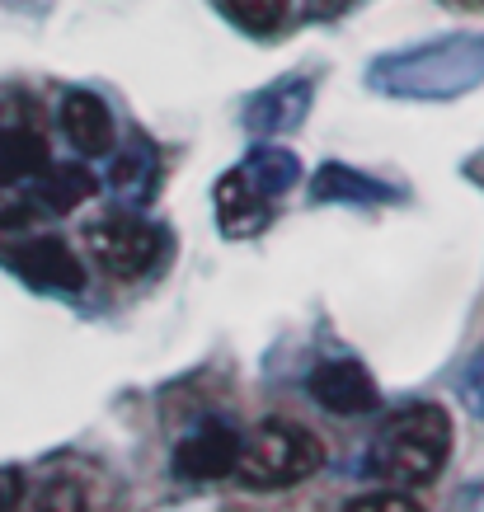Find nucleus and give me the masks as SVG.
<instances>
[{
  "label": "nucleus",
  "instance_id": "1",
  "mask_svg": "<svg viewBox=\"0 0 484 512\" xmlns=\"http://www.w3.org/2000/svg\"><path fill=\"white\" fill-rule=\"evenodd\" d=\"M452 419L442 404H409L395 419L381 423L372 437V461L367 470L381 475L395 489H419V484L438 480L447 456H452Z\"/></svg>",
  "mask_w": 484,
  "mask_h": 512
},
{
  "label": "nucleus",
  "instance_id": "2",
  "mask_svg": "<svg viewBox=\"0 0 484 512\" xmlns=\"http://www.w3.org/2000/svg\"><path fill=\"white\" fill-rule=\"evenodd\" d=\"M484 80V43L447 38V43H423L405 57H386L372 71V85L405 99H452Z\"/></svg>",
  "mask_w": 484,
  "mask_h": 512
},
{
  "label": "nucleus",
  "instance_id": "3",
  "mask_svg": "<svg viewBox=\"0 0 484 512\" xmlns=\"http://www.w3.org/2000/svg\"><path fill=\"white\" fill-rule=\"evenodd\" d=\"M320 466H325L320 437L287 419L254 423L250 437H240V456H235V475L250 489H287L311 480Z\"/></svg>",
  "mask_w": 484,
  "mask_h": 512
},
{
  "label": "nucleus",
  "instance_id": "4",
  "mask_svg": "<svg viewBox=\"0 0 484 512\" xmlns=\"http://www.w3.org/2000/svg\"><path fill=\"white\" fill-rule=\"evenodd\" d=\"M85 249L90 259L113 278H137L165 254V235L151 221L132 217V212H118V217H104L85 226Z\"/></svg>",
  "mask_w": 484,
  "mask_h": 512
},
{
  "label": "nucleus",
  "instance_id": "5",
  "mask_svg": "<svg viewBox=\"0 0 484 512\" xmlns=\"http://www.w3.org/2000/svg\"><path fill=\"white\" fill-rule=\"evenodd\" d=\"M5 264L15 268L29 287H38V292H80L85 287L80 259L62 240H52V235H38V240H24V245L5 249Z\"/></svg>",
  "mask_w": 484,
  "mask_h": 512
},
{
  "label": "nucleus",
  "instance_id": "6",
  "mask_svg": "<svg viewBox=\"0 0 484 512\" xmlns=\"http://www.w3.org/2000/svg\"><path fill=\"white\" fill-rule=\"evenodd\" d=\"M235 456H240V433L226 419H203L174 447V475H184V480H221V475L235 470Z\"/></svg>",
  "mask_w": 484,
  "mask_h": 512
},
{
  "label": "nucleus",
  "instance_id": "7",
  "mask_svg": "<svg viewBox=\"0 0 484 512\" xmlns=\"http://www.w3.org/2000/svg\"><path fill=\"white\" fill-rule=\"evenodd\" d=\"M311 99H315V85L306 76H282L245 104V127L259 132V137H282V132L306 123Z\"/></svg>",
  "mask_w": 484,
  "mask_h": 512
},
{
  "label": "nucleus",
  "instance_id": "8",
  "mask_svg": "<svg viewBox=\"0 0 484 512\" xmlns=\"http://www.w3.org/2000/svg\"><path fill=\"white\" fill-rule=\"evenodd\" d=\"M311 395L315 404H325L329 414H344V419H358V414H372L381 395H376V381L367 376L362 362H320L311 372Z\"/></svg>",
  "mask_w": 484,
  "mask_h": 512
},
{
  "label": "nucleus",
  "instance_id": "9",
  "mask_svg": "<svg viewBox=\"0 0 484 512\" xmlns=\"http://www.w3.org/2000/svg\"><path fill=\"white\" fill-rule=\"evenodd\" d=\"M212 207H217V221L226 235H259L273 221V198H264L259 188L245 179V170H226L212 188Z\"/></svg>",
  "mask_w": 484,
  "mask_h": 512
},
{
  "label": "nucleus",
  "instance_id": "10",
  "mask_svg": "<svg viewBox=\"0 0 484 512\" xmlns=\"http://www.w3.org/2000/svg\"><path fill=\"white\" fill-rule=\"evenodd\" d=\"M62 132L80 156H109L113 151V113L109 104L90 90H71L62 99Z\"/></svg>",
  "mask_w": 484,
  "mask_h": 512
},
{
  "label": "nucleus",
  "instance_id": "11",
  "mask_svg": "<svg viewBox=\"0 0 484 512\" xmlns=\"http://www.w3.org/2000/svg\"><path fill=\"white\" fill-rule=\"evenodd\" d=\"M29 184H33L29 193L38 202V212H52V217L76 212L80 202H90L99 193V179L90 170H80V165H47L43 174H33Z\"/></svg>",
  "mask_w": 484,
  "mask_h": 512
},
{
  "label": "nucleus",
  "instance_id": "12",
  "mask_svg": "<svg viewBox=\"0 0 484 512\" xmlns=\"http://www.w3.org/2000/svg\"><path fill=\"white\" fill-rule=\"evenodd\" d=\"M47 170V146L29 127H0V188L29 184Z\"/></svg>",
  "mask_w": 484,
  "mask_h": 512
},
{
  "label": "nucleus",
  "instance_id": "13",
  "mask_svg": "<svg viewBox=\"0 0 484 512\" xmlns=\"http://www.w3.org/2000/svg\"><path fill=\"white\" fill-rule=\"evenodd\" d=\"M315 202H395V188H386L381 179H367V174L348 170V165H325L315 174Z\"/></svg>",
  "mask_w": 484,
  "mask_h": 512
},
{
  "label": "nucleus",
  "instance_id": "14",
  "mask_svg": "<svg viewBox=\"0 0 484 512\" xmlns=\"http://www.w3.org/2000/svg\"><path fill=\"white\" fill-rule=\"evenodd\" d=\"M240 170H245V179H250L264 198H282V193L301 179V160L292 156L287 146H254Z\"/></svg>",
  "mask_w": 484,
  "mask_h": 512
},
{
  "label": "nucleus",
  "instance_id": "15",
  "mask_svg": "<svg viewBox=\"0 0 484 512\" xmlns=\"http://www.w3.org/2000/svg\"><path fill=\"white\" fill-rule=\"evenodd\" d=\"M156 179H160V165H156V151H151V146H127L109 165V188L118 198L146 202L151 188H156Z\"/></svg>",
  "mask_w": 484,
  "mask_h": 512
},
{
  "label": "nucleus",
  "instance_id": "16",
  "mask_svg": "<svg viewBox=\"0 0 484 512\" xmlns=\"http://www.w3.org/2000/svg\"><path fill=\"white\" fill-rule=\"evenodd\" d=\"M15 512H90V489L71 475H52V480L24 489Z\"/></svg>",
  "mask_w": 484,
  "mask_h": 512
},
{
  "label": "nucleus",
  "instance_id": "17",
  "mask_svg": "<svg viewBox=\"0 0 484 512\" xmlns=\"http://www.w3.org/2000/svg\"><path fill=\"white\" fill-rule=\"evenodd\" d=\"M221 5L250 33H273L287 19V0H221Z\"/></svg>",
  "mask_w": 484,
  "mask_h": 512
},
{
  "label": "nucleus",
  "instance_id": "18",
  "mask_svg": "<svg viewBox=\"0 0 484 512\" xmlns=\"http://www.w3.org/2000/svg\"><path fill=\"white\" fill-rule=\"evenodd\" d=\"M38 217V202L33 193H15V188H0V231H15L24 221Z\"/></svg>",
  "mask_w": 484,
  "mask_h": 512
},
{
  "label": "nucleus",
  "instance_id": "19",
  "mask_svg": "<svg viewBox=\"0 0 484 512\" xmlns=\"http://www.w3.org/2000/svg\"><path fill=\"white\" fill-rule=\"evenodd\" d=\"M344 512H423V508L409 494H367V498H353Z\"/></svg>",
  "mask_w": 484,
  "mask_h": 512
},
{
  "label": "nucleus",
  "instance_id": "20",
  "mask_svg": "<svg viewBox=\"0 0 484 512\" xmlns=\"http://www.w3.org/2000/svg\"><path fill=\"white\" fill-rule=\"evenodd\" d=\"M461 395L475 414H484V348L466 362V376H461Z\"/></svg>",
  "mask_w": 484,
  "mask_h": 512
},
{
  "label": "nucleus",
  "instance_id": "21",
  "mask_svg": "<svg viewBox=\"0 0 484 512\" xmlns=\"http://www.w3.org/2000/svg\"><path fill=\"white\" fill-rule=\"evenodd\" d=\"M19 494H24V470L0 466V512H15Z\"/></svg>",
  "mask_w": 484,
  "mask_h": 512
}]
</instances>
